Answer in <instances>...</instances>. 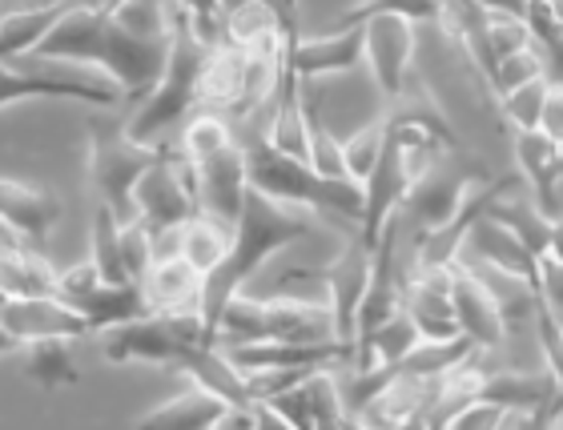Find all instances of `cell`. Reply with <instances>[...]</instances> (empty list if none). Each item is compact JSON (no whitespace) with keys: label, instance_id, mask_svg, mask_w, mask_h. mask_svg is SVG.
Listing matches in <instances>:
<instances>
[{"label":"cell","instance_id":"cell-45","mask_svg":"<svg viewBox=\"0 0 563 430\" xmlns=\"http://www.w3.org/2000/svg\"><path fill=\"white\" fill-rule=\"evenodd\" d=\"M540 129L548 133L552 141L563 145V81L548 85V97H543V117H540Z\"/></svg>","mask_w":563,"mask_h":430},{"label":"cell","instance_id":"cell-33","mask_svg":"<svg viewBox=\"0 0 563 430\" xmlns=\"http://www.w3.org/2000/svg\"><path fill=\"white\" fill-rule=\"evenodd\" d=\"M121 225H125V221L109 210L106 201H97L93 225H89V257H93L97 269H101L109 282H133L130 274H125V257H121Z\"/></svg>","mask_w":563,"mask_h":430},{"label":"cell","instance_id":"cell-46","mask_svg":"<svg viewBox=\"0 0 563 430\" xmlns=\"http://www.w3.org/2000/svg\"><path fill=\"white\" fill-rule=\"evenodd\" d=\"M282 21H286V36H290V48L302 41V29H298V0H278Z\"/></svg>","mask_w":563,"mask_h":430},{"label":"cell","instance_id":"cell-21","mask_svg":"<svg viewBox=\"0 0 563 430\" xmlns=\"http://www.w3.org/2000/svg\"><path fill=\"white\" fill-rule=\"evenodd\" d=\"M0 213H4V225H12L16 233H24L29 242L45 250V238L60 221V201L48 189L4 177L0 181Z\"/></svg>","mask_w":563,"mask_h":430},{"label":"cell","instance_id":"cell-43","mask_svg":"<svg viewBox=\"0 0 563 430\" xmlns=\"http://www.w3.org/2000/svg\"><path fill=\"white\" fill-rule=\"evenodd\" d=\"M97 282H106V274L97 269L93 257H85V262H77V266L60 269V298H77V294L93 290Z\"/></svg>","mask_w":563,"mask_h":430},{"label":"cell","instance_id":"cell-16","mask_svg":"<svg viewBox=\"0 0 563 430\" xmlns=\"http://www.w3.org/2000/svg\"><path fill=\"white\" fill-rule=\"evenodd\" d=\"M246 198H250V162H246V145H242V141H234V145H225L222 153L198 162L201 210L238 225V218L246 210Z\"/></svg>","mask_w":563,"mask_h":430},{"label":"cell","instance_id":"cell-49","mask_svg":"<svg viewBox=\"0 0 563 430\" xmlns=\"http://www.w3.org/2000/svg\"><path fill=\"white\" fill-rule=\"evenodd\" d=\"M242 4H254V0H222V16H225V12L242 9Z\"/></svg>","mask_w":563,"mask_h":430},{"label":"cell","instance_id":"cell-11","mask_svg":"<svg viewBox=\"0 0 563 430\" xmlns=\"http://www.w3.org/2000/svg\"><path fill=\"white\" fill-rule=\"evenodd\" d=\"M0 334H4V350H21L45 338H81L93 330L60 294H48V298H4Z\"/></svg>","mask_w":563,"mask_h":430},{"label":"cell","instance_id":"cell-23","mask_svg":"<svg viewBox=\"0 0 563 430\" xmlns=\"http://www.w3.org/2000/svg\"><path fill=\"white\" fill-rule=\"evenodd\" d=\"M77 0H36L33 9L9 12L4 24H0V60H16V57H33L36 48L45 45V36L57 29Z\"/></svg>","mask_w":563,"mask_h":430},{"label":"cell","instance_id":"cell-6","mask_svg":"<svg viewBox=\"0 0 563 430\" xmlns=\"http://www.w3.org/2000/svg\"><path fill=\"white\" fill-rule=\"evenodd\" d=\"M198 342H213L206 330L201 310H162V315H145L133 322L106 330V359L113 366H130V362H150V366H169L174 371L181 354Z\"/></svg>","mask_w":563,"mask_h":430},{"label":"cell","instance_id":"cell-4","mask_svg":"<svg viewBox=\"0 0 563 430\" xmlns=\"http://www.w3.org/2000/svg\"><path fill=\"white\" fill-rule=\"evenodd\" d=\"M250 162V186L302 210H330L346 218L351 225H363L366 213V186L354 177H322L310 162H298L290 153H282L266 133L246 141Z\"/></svg>","mask_w":563,"mask_h":430},{"label":"cell","instance_id":"cell-24","mask_svg":"<svg viewBox=\"0 0 563 430\" xmlns=\"http://www.w3.org/2000/svg\"><path fill=\"white\" fill-rule=\"evenodd\" d=\"M145 294H150V310H201V290H206V274L194 269L186 257H162L153 262L145 274Z\"/></svg>","mask_w":563,"mask_h":430},{"label":"cell","instance_id":"cell-9","mask_svg":"<svg viewBox=\"0 0 563 430\" xmlns=\"http://www.w3.org/2000/svg\"><path fill=\"white\" fill-rule=\"evenodd\" d=\"M483 181H487V174H479L471 162L467 165L451 162V153H446L443 162L434 165L431 174L422 177L419 186L407 194L402 210L411 213L415 230H419V238H422V233L443 230L446 221L463 210V201H467Z\"/></svg>","mask_w":563,"mask_h":430},{"label":"cell","instance_id":"cell-37","mask_svg":"<svg viewBox=\"0 0 563 430\" xmlns=\"http://www.w3.org/2000/svg\"><path fill=\"white\" fill-rule=\"evenodd\" d=\"M548 85H552V77H540V81L519 85V89H511V93H499L495 97V109H499V117H504L516 133H523V129H540Z\"/></svg>","mask_w":563,"mask_h":430},{"label":"cell","instance_id":"cell-8","mask_svg":"<svg viewBox=\"0 0 563 430\" xmlns=\"http://www.w3.org/2000/svg\"><path fill=\"white\" fill-rule=\"evenodd\" d=\"M371 269H375V250L363 242L358 225L346 233L339 257H334L322 274H306L302 269L306 278L322 286V294H327L330 306H334L339 338H342V346L351 350V359H354V338H358V306H363V294H366V286H371Z\"/></svg>","mask_w":563,"mask_h":430},{"label":"cell","instance_id":"cell-19","mask_svg":"<svg viewBox=\"0 0 563 430\" xmlns=\"http://www.w3.org/2000/svg\"><path fill=\"white\" fill-rule=\"evenodd\" d=\"M0 290H4V298H48V294H60V269L48 262L41 245H33L12 225H4Z\"/></svg>","mask_w":563,"mask_h":430},{"label":"cell","instance_id":"cell-32","mask_svg":"<svg viewBox=\"0 0 563 430\" xmlns=\"http://www.w3.org/2000/svg\"><path fill=\"white\" fill-rule=\"evenodd\" d=\"M475 350L479 346H475L467 334L451 338V342H431V338H422L419 346L399 362V371L415 374V378H443L446 371H455L459 362H467Z\"/></svg>","mask_w":563,"mask_h":430},{"label":"cell","instance_id":"cell-22","mask_svg":"<svg viewBox=\"0 0 563 430\" xmlns=\"http://www.w3.org/2000/svg\"><path fill=\"white\" fill-rule=\"evenodd\" d=\"M234 403H225L222 395H213L210 386L194 383L189 390H181L177 398L162 403V407L145 410L137 419V427H181V430H213L225 427Z\"/></svg>","mask_w":563,"mask_h":430},{"label":"cell","instance_id":"cell-34","mask_svg":"<svg viewBox=\"0 0 563 430\" xmlns=\"http://www.w3.org/2000/svg\"><path fill=\"white\" fill-rule=\"evenodd\" d=\"M387 137H390V121L387 113L375 117L371 125H363L358 133H351V137L342 141V150H346V169H351L354 181H363L375 174L378 157H383V150H387Z\"/></svg>","mask_w":563,"mask_h":430},{"label":"cell","instance_id":"cell-20","mask_svg":"<svg viewBox=\"0 0 563 430\" xmlns=\"http://www.w3.org/2000/svg\"><path fill=\"white\" fill-rule=\"evenodd\" d=\"M65 302L77 310V315L89 322V330H118V326L133 322V318L153 315L150 310V294L141 282H97L93 290L77 294V298H65Z\"/></svg>","mask_w":563,"mask_h":430},{"label":"cell","instance_id":"cell-7","mask_svg":"<svg viewBox=\"0 0 563 430\" xmlns=\"http://www.w3.org/2000/svg\"><path fill=\"white\" fill-rule=\"evenodd\" d=\"M33 97H57V101H77V106L89 109L125 106V89L101 69H89V65L81 73H53L41 69L36 57L0 60V106L16 109L21 101H33Z\"/></svg>","mask_w":563,"mask_h":430},{"label":"cell","instance_id":"cell-30","mask_svg":"<svg viewBox=\"0 0 563 430\" xmlns=\"http://www.w3.org/2000/svg\"><path fill=\"white\" fill-rule=\"evenodd\" d=\"M419 342H422V334H419V326H415V318L407 315V310H399V315H390L387 322L378 326L375 338H371V342H366L351 362L354 366H375V362L399 366V362L407 359Z\"/></svg>","mask_w":563,"mask_h":430},{"label":"cell","instance_id":"cell-13","mask_svg":"<svg viewBox=\"0 0 563 430\" xmlns=\"http://www.w3.org/2000/svg\"><path fill=\"white\" fill-rule=\"evenodd\" d=\"M402 310L415 318L419 334L431 342L463 338L455 294H451V266H415L402 278Z\"/></svg>","mask_w":563,"mask_h":430},{"label":"cell","instance_id":"cell-42","mask_svg":"<svg viewBox=\"0 0 563 430\" xmlns=\"http://www.w3.org/2000/svg\"><path fill=\"white\" fill-rule=\"evenodd\" d=\"M504 415H507V407H499V403H492V398H475L471 407H463L455 419H451V427H455V430L504 427Z\"/></svg>","mask_w":563,"mask_h":430},{"label":"cell","instance_id":"cell-3","mask_svg":"<svg viewBox=\"0 0 563 430\" xmlns=\"http://www.w3.org/2000/svg\"><path fill=\"white\" fill-rule=\"evenodd\" d=\"M169 24H174V48H169L165 77L130 113V133L150 145H169L165 133L174 125H186L194 109H201V73L213 53V45L194 29L189 12L177 0H169Z\"/></svg>","mask_w":563,"mask_h":430},{"label":"cell","instance_id":"cell-10","mask_svg":"<svg viewBox=\"0 0 563 430\" xmlns=\"http://www.w3.org/2000/svg\"><path fill=\"white\" fill-rule=\"evenodd\" d=\"M366 24V69L375 77L378 93L395 101L411 81V60L419 48V21L399 16V12H383L371 16Z\"/></svg>","mask_w":563,"mask_h":430},{"label":"cell","instance_id":"cell-27","mask_svg":"<svg viewBox=\"0 0 563 430\" xmlns=\"http://www.w3.org/2000/svg\"><path fill=\"white\" fill-rule=\"evenodd\" d=\"M242 85H246V48L218 41L201 73V109L234 113V106L242 101Z\"/></svg>","mask_w":563,"mask_h":430},{"label":"cell","instance_id":"cell-26","mask_svg":"<svg viewBox=\"0 0 563 430\" xmlns=\"http://www.w3.org/2000/svg\"><path fill=\"white\" fill-rule=\"evenodd\" d=\"M387 117H390V125L422 129V133H431V137L443 141L446 150H459V129L446 121L443 106H439V101H434V93H431V85L419 81V77H411V81H407V89L390 101Z\"/></svg>","mask_w":563,"mask_h":430},{"label":"cell","instance_id":"cell-17","mask_svg":"<svg viewBox=\"0 0 563 430\" xmlns=\"http://www.w3.org/2000/svg\"><path fill=\"white\" fill-rule=\"evenodd\" d=\"M258 338L282 342H342L330 298H258Z\"/></svg>","mask_w":563,"mask_h":430},{"label":"cell","instance_id":"cell-15","mask_svg":"<svg viewBox=\"0 0 563 430\" xmlns=\"http://www.w3.org/2000/svg\"><path fill=\"white\" fill-rule=\"evenodd\" d=\"M366 65V24H334L322 36H302L290 48V69L302 81L346 77Z\"/></svg>","mask_w":563,"mask_h":430},{"label":"cell","instance_id":"cell-28","mask_svg":"<svg viewBox=\"0 0 563 430\" xmlns=\"http://www.w3.org/2000/svg\"><path fill=\"white\" fill-rule=\"evenodd\" d=\"M234 245V225L213 213L198 210L189 221H181V257L201 274H213L222 266L225 254Z\"/></svg>","mask_w":563,"mask_h":430},{"label":"cell","instance_id":"cell-41","mask_svg":"<svg viewBox=\"0 0 563 430\" xmlns=\"http://www.w3.org/2000/svg\"><path fill=\"white\" fill-rule=\"evenodd\" d=\"M177 4L189 12L194 29H198L210 45H218V41H222V0H177Z\"/></svg>","mask_w":563,"mask_h":430},{"label":"cell","instance_id":"cell-36","mask_svg":"<svg viewBox=\"0 0 563 430\" xmlns=\"http://www.w3.org/2000/svg\"><path fill=\"white\" fill-rule=\"evenodd\" d=\"M306 395H310V410H314V427H342V422H354L351 410H346V398H342L339 374L322 366L306 378Z\"/></svg>","mask_w":563,"mask_h":430},{"label":"cell","instance_id":"cell-18","mask_svg":"<svg viewBox=\"0 0 563 430\" xmlns=\"http://www.w3.org/2000/svg\"><path fill=\"white\" fill-rule=\"evenodd\" d=\"M467 245L475 250V257H479L487 269H499V274H507V278L528 282L531 290L540 294V286H543L540 262L543 257L536 254V250H531V245L523 242L507 221H499L495 213H483V218L471 225Z\"/></svg>","mask_w":563,"mask_h":430},{"label":"cell","instance_id":"cell-31","mask_svg":"<svg viewBox=\"0 0 563 430\" xmlns=\"http://www.w3.org/2000/svg\"><path fill=\"white\" fill-rule=\"evenodd\" d=\"M73 338H45V342H33L24 346L29 354V366H24V378L45 390H57V386L77 383V366H73Z\"/></svg>","mask_w":563,"mask_h":430},{"label":"cell","instance_id":"cell-14","mask_svg":"<svg viewBox=\"0 0 563 430\" xmlns=\"http://www.w3.org/2000/svg\"><path fill=\"white\" fill-rule=\"evenodd\" d=\"M402 278H407V274L399 269V218H390V225L383 230V238H378V245H375L371 286H366L363 306H358V338H354V354L375 338L378 326L402 310Z\"/></svg>","mask_w":563,"mask_h":430},{"label":"cell","instance_id":"cell-25","mask_svg":"<svg viewBox=\"0 0 563 430\" xmlns=\"http://www.w3.org/2000/svg\"><path fill=\"white\" fill-rule=\"evenodd\" d=\"M560 395V378L548 366L543 371H492L483 378L479 398H492L499 407H523L536 410L543 422V410L552 407V398Z\"/></svg>","mask_w":563,"mask_h":430},{"label":"cell","instance_id":"cell-2","mask_svg":"<svg viewBox=\"0 0 563 430\" xmlns=\"http://www.w3.org/2000/svg\"><path fill=\"white\" fill-rule=\"evenodd\" d=\"M314 210H302V206H286V201L262 194V189L250 186L246 210L234 225V245L225 262L213 274H206V290H201V318H206V330L218 342V326L222 315L230 310L238 294H246L250 278L258 274L266 262H271L278 250L302 242L306 233L314 230Z\"/></svg>","mask_w":563,"mask_h":430},{"label":"cell","instance_id":"cell-5","mask_svg":"<svg viewBox=\"0 0 563 430\" xmlns=\"http://www.w3.org/2000/svg\"><path fill=\"white\" fill-rule=\"evenodd\" d=\"M89 137V181L97 189V201H106L121 221L137 218V181L145 177L150 165L162 162L169 145H150L130 133V117H89L85 125Z\"/></svg>","mask_w":563,"mask_h":430},{"label":"cell","instance_id":"cell-48","mask_svg":"<svg viewBox=\"0 0 563 430\" xmlns=\"http://www.w3.org/2000/svg\"><path fill=\"white\" fill-rule=\"evenodd\" d=\"M548 254L563 262V218H555V230H552V245H548Z\"/></svg>","mask_w":563,"mask_h":430},{"label":"cell","instance_id":"cell-47","mask_svg":"<svg viewBox=\"0 0 563 430\" xmlns=\"http://www.w3.org/2000/svg\"><path fill=\"white\" fill-rule=\"evenodd\" d=\"M483 9H504V12H523L528 16V0H479Z\"/></svg>","mask_w":563,"mask_h":430},{"label":"cell","instance_id":"cell-38","mask_svg":"<svg viewBox=\"0 0 563 430\" xmlns=\"http://www.w3.org/2000/svg\"><path fill=\"white\" fill-rule=\"evenodd\" d=\"M487 41L495 48V60L511 57L519 48L536 45V33L523 12H504V9H487Z\"/></svg>","mask_w":563,"mask_h":430},{"label":"cell","instance_id":"cell-39","mask_svg":"<svg viewBox=\"0 0 563 430\" xmlns=\"http://www.w3.org/2000/svg\"><path fill=\"white\" fill-rule=\"evenodd\" d=\"M540 77H548V57H543V48L540 45L519 48V53L499 60V69H495V97L511 93V89H519V85L540 81Z\"/></svg>","mask_w":563,"mask_h":430},{"label":"cell","instance_id":"cell-44","mask_svg":"<svg viewBox=\"0 0 563 430\" xmlns=\"http://www.w3.org/2000/svg\"><path fill=\"white\" fill-rule=\"evenodd\" d=\"M540 278H543L540 298H543L548 306H552V315L563 322V262H560V257L543 254V262H540Z\"/></svg>","mask_w":563,"mask_h":430},{"label":"cell","instance_id":"cell-35","mask_svg":"<svg viewBox=\"0 0 563 430\" xmlns=\"http://www.w3.org/2000/svg\"><path fill=\"white\" fill-rule=\"evenodd\" d=\"M383 12H399V16H411L419 24H439L443 0H354L351 9L339 12L334 24H363L371 16H383Z\"/></svg>","mask_w":563,"mask_h":430},{"label":"cell","instance_id":"cell-29","mask_svg":"<svg viewBox=\"0 0 563 430\" xmlns=\"http://www.w3.org/2000/svg\"><path fill=\"white\" fill-rule=\"evenodd\" d=\"M492 213L499 221H507L511 230L523 238V242L536 250V254H548V245H552V230H555V218L548 210H543L540 201H536V194H528V198H516V189L511 194H504V198L495 201Z\"/></svg>","mask_w":563,"mask_h":430},{"label":"cell","instance_id":"cell-12","mask_svg":"<svg viewBox=\"0 0 563 430\" xmlns=\"http://www.w3.org/2000/svg\"><path fill=\"white\" fill-rule=\"evenodd\" d=\"M451 294H455V310L463 334L479 350H499L507 342L511 318L504 310V298L495 294L492 278L471 269L467 262H451Z\"/></svg>","mask_w":563,"mask_h":430},{"label":"cell","instance_id":"cell-40","mask_svg":"<svg viewBox=\"0 0 563 430\" xmlns=\"http://www.w3.org/2000/svg\"><path fill=\"white\" fill-rule=\"evenodd\" d=\"M266 407L274 410V419L278 427H298V430H310L314 427V410H310V395H306V383L290 386V390H282L274 398H262Z\"/></svg>","mask_w":563,"mask_h":430},{"label":"cell","instance_id":"cell-1","mask_svg":"<svg viewBox=\"0 0 563 430\" xmlns=\"http://www.w3.org/2000/svg\"><path fill=\"white\" fill-rule=\"evenodd\" d=\"M169 48H174V24L169 36H137L118 24L113 0H77L33 57L101 69L125 89V101L141 106L165 77Z\"/></svg>","mask_w":563,"mask_h":430}]
</instances>
